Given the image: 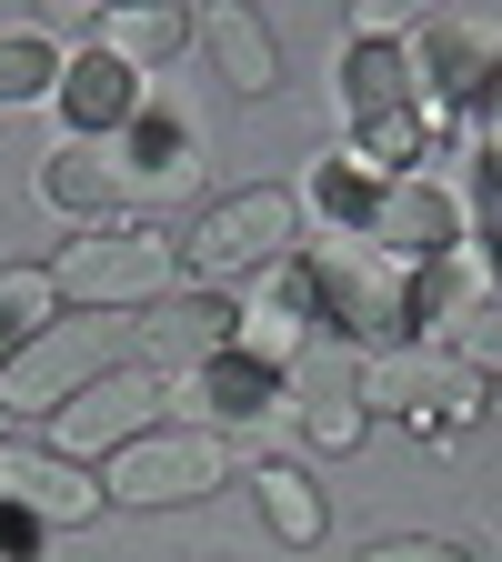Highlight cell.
<instances>
[{"mask_svg": "<svg viewBox=\"0 0 502 562\" xmlns=\"http://www.w3.org/2000/svg\"><path fill=\"white\" fill-rule=\"evenodd\" d=\"M433 341L453 351L462 372H502V281H492V292H472L453 322H433Z\"/></svg>", "mask_w": 502, "mask_h": 562, "instance_id": "obj_21", "label": "cell"}, {"mask_svg": "<svg viewBox=\"0 0 502 562\" xmlns=\"http://www.w3.org/2000/svg\"><path fill=\"white\" fill-rule=\"evenodd\" d=\"M51 322H60V292H51V271L11 261V271H0V362H11V351H31Z\"/></svg>", "mask_w": 502, "mask_h": 562, "instance_id": "obj_20", "label": "cell"}, {"mask_svg": "<svg viewBox=\"0 0 502 562\" xmlns=\"http://www.w3.org/2000/svg\"><path fill=\"white\" fill-rule=\"evenodd\" d=\"M60 91V50L41 31H11L0 41V101H51Z\"/></svg>", "mask_w": 502, "mask_h": 562, "instance_id": "obj_22", "label": "cell"}, {"mask_svg": "<svg viewBox=\"0 0 502 562\" xmlns=\"http://www.w3.org/2000/svg\"><path fill=\"white\" fill-rule=\"evenodd\" d=\"M232 341H242V302H232V292H171V302L141 312V362H152L161 382L222 362Z\"/></svg>", "mask_w": 502, "mask_h": 562, "instance_id": "obj_10", "label": "cell"}, {"mask_svg": "<svg viewBox=\"0 0 502 562\" xmlns=\"http://www.w3.org/2000/svg\"><path fill=\"white\" fill-rule=\"evenodd\" d=\"M492 422H502V382H492Z\"/></svg>", "mask_w": 502, "mask_h": 562, "instance_id": "obj_25", "label": "cell"}, {"mask_svg": "<svg viewBox=\"0 0 502 562\" xmlns=\"http://www.w3.org/2000/svg\"><path fill=\"white\" fill-rule=\"evenodd\" d=\"M121 362V322H101V312H60L31 351H11V362H0V412H60L81 382H101Z\"/></svg>", "mask_w": 502, "mask_h": 562, "instance_id": "obj_7", "label": "cell"}, {"mask_svg": "<svg viewBox=\"0 0 502 562\" xmlns=\"http://www.w3.org/2000/svg\"><path fill=\"white\" fill-rule=\"evenodd\" d=\"M181 140H152V131H111V140H70V151L41 171V191L60 211H161L181 191Z\"/></svg>", "mask_w": 502, "mask_h": 562, "instance_id": "obj_3", "label": "cell"}, {"mask_svg": "<svg viewBox=\"0 0 502 562\" xmlns=\"http://www.w3.org/2000/svg\"><path fill=\"white\" fill-rule=\"evenodd\" d=\"M412 70H422V121L472 101L482 81H502V11H443L412 31Z\"/></svg>", "mask_w": 502, "mask_h": 562, "instance_id": "obj_9", "label": "cell"}, {"mask_svg": "<svg viewBox=\"0 0 502 562\" xmlns=\"http://www.w3.org/2000/svg\"><path fill=\"white\" fill-rule=\"evenodd\" d=\"M51 292L60 312H101V322H141L152 302L181 292V251L152 232V222H111V232H81L60 261H51Z\"/></svg>", "mask_w": 502, "mask_h": 562, "instance_id": "obj_2", "label": "cell"}, {"mask_svg": "<svg viewBox=\"0 0 502 562\" xmlns=\"http://www.w3.org/2000/svg\"><path fill=\"white\" fill-rule=\"evenodd\" d=\"M181 41H191V11H152V0H141V11H101V50L121 70H161Z\"/></svg>", "mask_w": 502, "mask_h": 562, "instance_id": "obj_19", "label": "cell"}, {"mask_svg": "<svg viewBox=\"0 0 502 562\" xmlns=\"http://www.w3.org/2000/svg\"><path fill=\"white\" fill-rule=\"evenodd\" d=\"M161 372L152 362H111L101 382H81L51 422H41V452H60V462H91V452H121V442H141L152 432V412H161Z\"/></svg>", "mask_w": 502, "mask_h": 562, "instance_id": "obj_8", "label": "cell"}, {"mask_svg": "<svg viewBox=\"0 0 502 562\" xmlns=\"http://www.w3.org/2000/svg\"><path fill=\"white\" fill-rule=\"evenodd\" d=\"M252 503H261V522H271V542H322V522H332V503L312 492V472L302 462H252Z\"/></svg>", "mask_w": 502, "mask_h": 562, "instance_id": "obj_18", "label": "cell"}, {"mask_svg": "<svg viewBox=\"0 0 502 562\" xmlns=\"http://www.w3.org/2000/svg\"><path fill=\"white\" fill-rule=\"evenodd\" d=\"M422 131H433L422 111H392V121H372V131H362V161H382V171H412V151H422Z\"/></svg>", "mask_w": 502, "mask_h": 562, "instance_id": "obj_23", "label": "cell"}, {"mask_svg": "<svg viewBox=\"0 0 502 562\" xmlns=\"http://www.w3.org/2000/svg\"><path fill=\"white\" fill-rule=\"evenodd\" d=\"M342 101H352V131H372V121H392V111H422L412 31H392V41L352 31V50H342Z\"/></svg>", "mask_w": 502, "mask_h": 562, "instance_id": "obj_13", "label": "cell"}, {"mask_svg": "<svg viewBox=\"0 0 502 562\" xmlns=\"http://www.w3.org/2000/svg\"><path fill=\"white\" fill-rule=\"evenodd\" d=\"M312 271V302L342 341H362V351H392V331L412 322V261L382 251L372 232H352V222H322V241L302 251Z\"/></svg>", "mask_w": 502, "mask_h": 562, "instance_id": "obj_1", "label": "cell"}, {"mask_svg": "<svg viewBox=\"0 0 502 562\" xmlns=\"http://www.w3.org/2000/svg\"><path fill=\"white\" fill-rule=\"evenodd\" d=\"M222 472H232V442L222 432H141V442H121L111 452V472H101V503H131V513H171V503H201V492H222Z\"/></svg>", "mask_w": 502, "mask_h": 562, "instance_id": "obj_6", "label": "cell"}, {"mask_svg": "<svg viewBox=\"0 0 502 562\" xmlns=\"http://www.w3.org/2000/svg\"><path fill=\"white\" fill-rule=\"evenodd\" d=\"M352 392H362V412H402V422H422V432H453V422L482 412V372H462L443 341L362 351V362H352Z\"/></svg>", "mask_w": 502, "mask_h": 562, "instance_id": "obj_5", "label": "cell"}, {"mask_svg": "<svg viewBox=\"0 0 502 562\" xmlns=\"http://www.w3.org/2000/svg\"><path fill=\"white\" fill-rule=\"evenodd\" d=\"M0 513L91 522V513H101V472H91V462H60V452H41V442H0Z\"/></svg>", "mask_w": 502, "mask_h": 562, "instance_id": "obj_12", "label": "cell"}, {"mask_svg": "<svg viewBox=\"0 0 502 562\" xmlns=\"http://www.w3.org/2000/svg\"><path fill=\"white\" fill-rule=\"evenodd\" d=\"M191 31L211 41V60H222V81H232L242 101L281 91V41H271V21H261V11H232V0H211V11H191Z\"/></svg>", "mask_w": 502, "mask_h": 562, "instance_id": "obj_17", "label": "cell"}, {"mask_svg": "<svg viewBox=\"0 0 502 562\" xmlns=\"http://www.w3.org/2000/svg\"><path fill=\"white\" fill-rule=\"evenodd\" d=\"M312 331H322L312 271H302V261H281V271H261V292L242 302V341H232V351H242V362H261V372L281 382V372L312 351Z\"/></svg>", "mask_w": 502, "mask_h": 562, "instance_id": "obj_11", "label": "cell"}, {"mask_svg": "<svg viewBox=\"0 0 502 562\" xmlns=\"http://www.w3.org/2000/svg\"><path fill=\"white\" fill-rule=\"evenodd\" d=\"M131 81H141V70H121L101 41L70 50V60H60V91H51V101L70 111V140H111V131H131V111H141Z\"/></svg>", "mask_w": 502, "mask_h": 562, "instance_id": "obj_15", "label": "cell"}, {"mask_svg": "<svg viewBox=\"0 0 502 562\" xmlns=\"http://www.w3.org/2000/svg\"><path fill=\"white\" fill-rule=\"evenodd\" d=\"M362 562H472L462 542H433V532H402V542H372Z\"/></svg>", "mask_w": 502, "mask_h": 562, "instance_id": "obj_24", "label": "cell"}, {"mask_svg": "<svg viewBox=\"0 0 502 562\" xmlns=\"http://www.w3.org/2000/svg\"><path fill=\"white\" fill-rule=\"evenodd\" d=\"M292 241H302V191H232V201H211L201 222H191V241H181V261L201 271V292H232V281H261V271H281L292 261Z\"/></svg>", "mask_w": 502, "mask_h": 562, "instance_id": "obj_4", "label": "cell"}, {"mask_svg": "<svg viewBox=\"0 0 502 562\" xmlns=\"http://www.w3.org/2000/svg\"><path fill=\"white\" fill-rule=\"evenodd\" d=\"M492 241H502V232H492Z\"/></svg>", "mask_w": 502, "mask_h": 562, "instance_id": "obj_26", "label": "cell"}, {"mask_svg": "<svg viewBox=\"0 0 502 562\" xmlns=\"http://www.w3.org/2000/svg\"><path fill=\"white\" fill-rule=\"evenodd\" d=\"M281 402V382L261 362H242V351H222V362H201L171 382V412H191V432H222V422H261Z\"/></svg>", "mask_w": 502, "mask_h": 562, "instance_id": "obj_16", "label": "cell"}, {"mask_svg": "<svg viewBox=\"0 0 502 562\" xmlns=\"http://www.w3.org/2000/svg\"><path fill=\"white\" fill-rule=\"evenodd\" d=\"M382 251H402V261H433V251H453L462 241V201L443 191V181H382V201H372V222H362Z\"/></svg>", "mask_w": 502, "mask_h": 562, "instance_id": "obj_14", "label": "cell"}]
</instances>
